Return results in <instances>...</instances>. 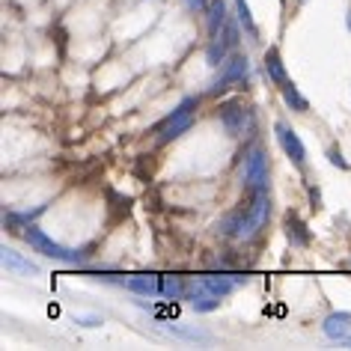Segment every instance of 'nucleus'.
<instances>
[{
	"label": "nucleus",
	"mask_w": 351,
	"mask_h": 351,
	"mask_svg": "<svg viewBox=\"0 0 351 351\" xmlns=\"http://www.w3.org/2000/svg\"><path fill=\"white\" fill-rule=\"evenodd\" d=\"M199 99H194V95H188L185 101L176 108L170 117H167L161 125H158V143H170V140L182 137L185 131H191V125H194V110H197Z\"/></svg>",
	"instance_id": "nucleus-1"
},
{
	"label": "nucleus",
	"mask_w": 351,
	"mask_h": 351,
	"mask_svg": "<svg viewBox=\"0 0 351 351\" xmlns=\"http://www.w3.org/2000/svg\"><path fill=\"white\" fill-rule=\"evenodd\" d=\"M24 241L48 259H57V262H75L77 259L72 250H66L63 244H57L45 230H39V226H27V230H24Z\"/></svg>",
	"instance_id": "nucleus-2"
},
{
	"label": "nucleus",
	"mask_w": 351,
	"mask_h": 351,
	"mask_svg": "<svg viewBox=\"0 0 351 351\" xmlns=\"http://www.w3.org/2000/svg\"><path fill=\"white\" fill-rule=\"evenodd\" d=\"M250 72V60L244 57V54H232L230 60H223V69H221V75H217V81L212 84V95L217 93H223V90H230L232 84H241L244 77H247Z\"/></svg>",
	"instance_id": "nucleus-3"
},
{
	"label": "nucleus",
	"mask_w": 351,
	"mask_h": 351,
	"mask_svg": "<svg viewBox=\"0 0 351 351\" xmlns=\"http://www.w3.org/2000/svg\"><path fill=\"white\" fill-rule=\"evenodd\" d=\"M221 125L230 137H241L244 128L250 125V110L244 101H226L221 108Z\"/></svg>",
	"instance_id": "nucleus-4"
},
{
	"label": "nucleus",
	"mask_w": 351,
	"mask_h": 351,
	"mask_svg": "<svg viewBox=\"0 0 351 351\" xmlns=\"http://www.w3.org/2000/svg\"><path fill=\"white\" fill-rule=\"evenodd\" d=\"M244 182L253 188V191H265L268 188V158L262 149H253L244 161Z\"/></svg>",
	"instance_id": "nucleus-5"
},
{
	"label": "nucleus",
	"mask_w": 351,
	"mask_h": 351,
	"mask_svg": "<svg viewBox=\"0 0 351 351\" xmlns=\"http://www.w3.org/2000/svg\"><path fill=\"white\" fill-rule=\"evenodd\" d=\"M247 277H239V280H232L230 274H206V277H199L194 289H203V292H212L217 298H226L230 292H235V286L244 283Z\"/></svg>",
	"instance_id": "nucleus-6"
},
{
	"label": "nucleus",
	"mask_w": 351,
	"mask_h": 351,
	"mask_svg": "<svg viewBox=\"0 0 351 351\" xmlns=\"http://www.w3.org/2000/svg\"><path fill=\"white\" fill-rule=\"evenodd\" d=\"M277 140H280V146H283V152L292 158L295 164H304L306 161V149H304V143H301V137L295 134L292 128L286 125V122H277Z\"/></svg>",
	"instance_id": "nucleus-7"
},
{
	"label": "nucleus",
	"mask_w": 351,
	"mask_h": 351,
	"mask_svg": "<svg viewBox=\"0 0 351 351\" xmlns=\"http://www.w3.org/2000/svg\"><path fill=\"white\" fill-rule=\"evenodd\" d=\"M268 191H253V203L247 206V223H244V235L256 232L268 217Z\"/></svg>",
	"instance_id": "nucleus-8"
},
{
	"label": "nucleus",
	"mask_w": 351,
	"mask_h": 351,
	"mask_svg": "<svg viewBox=\"0 0 351 351\" xmlns=\"http://www.w3.org/2000/svg\"><path fill=\"white\" fill-rule=\"evenodd\" d=\"M283 230H286V239L292 241V247H310L313 235H310V230H306V223H304L295 212H289V215L283 217Z\"/></svg>",
	"instance_id": "nucleus-9"
},
{
	"label": "nucleus",
	"mask_w": 351,
	"mask_h": 351,
	"mask_svg": "<svg viewBox=\"0 0 351 351\" xmlns=\"http://www.w3.org/2000/svg\"><path fill=\"white\" fill-rule=\"evenodd\" d=\"M0 262H3V268L6 271H12V274H39V265L36 262H30L27 256H21L19 250H12V247H3L0 250Z\"/></svg>",
	"instance_id": "nucleus-10"
},
{
	"label": "nucleus",
	"mask_w": 351,
	"mask_h": 351,
	"mask_svg": "<svg viewBox=\"0 0 351 351\" xmlns=\"http://www.w3.org/2000/svg\"><path fill=\"white\" fill-rule=\"evenodd\" d=\"M230 21L226 19V3L223 0H208L206 3V27H208V36L217 39L223 30V24Z\"/></svg>",
	"instance_id": "nucleus-11"
},
{
	"label": "nucleus",
	"mask_w": 351,
	"mask_h": 351,
	"mask_svg": "<svg viewBox=\"0 0 351 351\" xmlns=\"http://www.w3.org/2000/svg\"><path fill=\"white\" fill-rule=\"evenodd\" d=\"M322 330H324V337L328 339H342V337H348V330H351V313H330L328 319L322 322Z\"/></svg>",
	"instance_id": "nucleus-12"
},
{
	"label": "nucleus",
	"mask_w": 351,
	"mask_h": 351,
	"mask_svg": "<svg viewBox=\"0 0 351 351\" xmlns=\"http://www.w3.org/2000/svg\"><path fill=\"white\" fill-rule=\"evenodd\" d=\"M125 289H128V292H134V295H158V292H161V277H155V274L128 277Z\"/></svg>",
	"instance_id": "nucleus-13"
},
{
	"label": "nucleus",
	"mask_w": 351,
	"mask_h": 351,
	"mask_svg": "<svg viewBox=\"0 0 351 351\" xmlns=\"http://www.w3.org/2000/svg\"><path fill=\"white\" fill-rule=\"evenodd\" d=\"M265 75L271 77V84H277V86L289 81L286 66H283V60H280V51L277 48H268L265 51Z\"/></svg>",
	"instance_id": "nucleus-14"
},
{
	"label": "nucleus",
	"mask_w": 351,
	"mask_h": 351,
	"mask_svg": "<svg viewBox=\"0 0 351 351\" xmlns=\"http://www.w3.org/2000/svg\"><path fill=\"white\" fill-rule=\"evenodd\" d=\"M280 95H283V101L292 108L295 113H306L310 110V101L304 99L301 93H298V86L292 84V81H286V84H280Z\"/></svg>",
	"instance_id": "nucleus-15"
},
{
	"label": "nucleus",
	"mask_w": 351,
	"mask_h": 351,
	"mask_svg": "<svg viewBox=\"0 0 351 351\" xmlns=\"http://www.w3.org/2000/svg\"><path fill=\"white\" fill-rule=\"evenodd\" d=\"M191 304H194L197 313H215L217 306H221V298L212 295V292H203V289H194V295H191Z\"/></svg>",
	"instance_id": "nucleus-16"
},
{
	"label": "nucleus",
	"mask_w": 351,
	"mask_h": 351,
	"mask_svg": "<svg viewBox=\"0 0 351 351\" xmlns=\"http://www.w3.org/2000/svg\"><path fill=\"white\" fill-rule=\"evenodd\" d=\"M161 295L173 298V301H179V298H185V283H182V277L164 274V277H161Z\"/></svg>",
	"instance_id": "nucleus-17"
},
{
	"label": "nucleus",
	"mask_w": 351,
	"mask_h": 351,
	"mask_svg": "<svg viewBox=\"0 0 351 351\" xmlns=\"http://www.w3.org/2000/svg\"><path fill=\"white\" fill-rule=\"evenodd\" d=\"M167 333L182 337V339H191V342H208V333L197 330V328H182V324H167Z\"/></svg>",
	"instance_id": "nucleus-18"
},
{
	"label": "nucleus",
	"mask_w": 351,
	"mask_h": 351,
	"mask_svg": "<svg viewBox=\"0 0 351 351\" xmlns=\"http://www.w3.org/2000/svg\"><path fill=\"white\" fill-rule=\"evenodd\" d=\"M235 10H239V21H241V27L247 30L250 36H256L259 27H256V21H253V12H250L247 0H235Z\"/></svg>",
	"instance_id": "nucleus-19"
},
{
	"label": "nucleus",
	"mask_w": 351,
	"mask_h": 351,
	"mask_svg": "<svg viewBox=\"0 0 351 351\" xmlns=\"http://www.w3.org/2000/svg\"><path fill=\"white\" fill-rule=\"evenodd\" d=\"M226 48L221 39H212V45H208V51H206V60H208V66H221L223 60H226Z\"/></svg>",
	"instance_id": "nucleus-20"
},
{
	"label": "nucleus",
	"mask_w": 351,
	"mask_h": 351,
	"mask_svg": "<svg viewBox=\"0 0 351 351\" xmlns=\"http://www.w3.org/2000/svg\"><path fill=\"white\" fill-rule=\"evenodd\" d=\"M328 158H330V164H337V167H342V170H348V161L342 158L339 149H328Z\"/></svg>",
	"instance_id": "nucleus-21"
},
{
	"label": "nucleus",
	"mask_w": 351,
	"mask_h": 351,
	"mask_svg": "<svg viewBox=\"0 0 351 351\" xmlns=\"http://www.w3.org/2000/svg\"><path fill=\"white\" fill-rule=\"evenodd\" d=\"M185 3L191 6V10H203V6L208 3V0H185Z\"/></svg>",
	"instance_id": "nucleus-22"
},
{
	"label": "nucleus",
	"mask_w": 351,
	"mask_h": 351,
	"mask_svg": "<svg viewBox=\"0 0 351 351\" xmlns=\"http://www.w3.org/2000/svg\"><path fill=\"white\" fill-rule=\"evenodd\" d=\"M339 342H346V346H348V348H351V337H342V339H339Z\"/></svg>",
	"instance_id": "nucleus-23"
},
{
	"label": "nucleus",
	"mask_w": 351,
	"mask_h": 351,
	"mask_svg": "<svg viewBox=\"0 0 351 351\" xmlns=\"http://www.w3.org/2000/svg\"><path fill=\"white\" fill-rule=\"evenodd\" d=\"M348 30H351V10H348Z\"/></svg>",
	"instance_id": "nucleus-24"
}]
</instances>
